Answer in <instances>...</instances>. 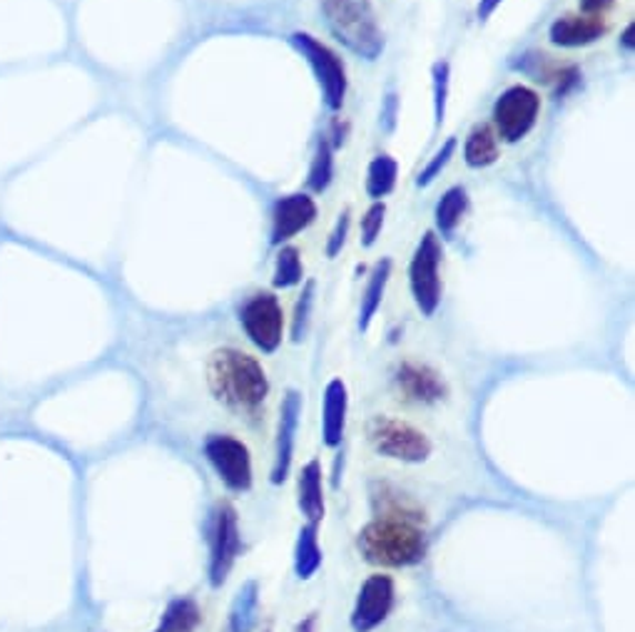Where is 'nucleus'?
Instances as JSON below:
<instances>
[{
    "label": "nucleus",
    "mask_w": 635,
    "mask_h": 632,
    "mask_svg": "<svg viewBox=\"0 0 635 632\" xmlns=\"http://www.w3.org/2000/svg\"><path fill=\"white\" fill-rule=\"evenodd\" d=\"M316 220V202L310 194H286L274 202L272 244H282L306 230Z\"/></svg>",
    "instance_id": "ddd939ff"
},
{
    "label": "nucleus",
    "mask_w": 635,
    "mask_h": 632,
    "mask_svg": "<svg viewBox=\"0 0 635 632\" xmlns=\"http://www.w3.org/2000/svg\"><path fill=\"white\" fill-rule=\"evenodd\" d=\"M442 244H439L434 232H426L419 242L416 252L409 264V287L412 297L424 317H434L439 304H442Z\"/></svg>",
    "instance_id": "39448f33"
},
{
    "label": "nucleus",
    "mask_w": 635,
    "mask_h": 632,
    "mask_svg": "<svg viewBox=\"0 0 635 632\" xmlns=\"http://www.w3.org/2000/svg\"><path fill=\"white\" fill-rule=\"evenodd\" d=\"M394 600H396V585L392 578L384 573L369 575L354 600L352 618H350L352 630L374 632L379 625L386 623L389 615H392Z\"/></svg>",
    "instance_id": "9b49d317"
},
{
    "label": "nucleus",
    "mask_w": 635,
    "mask_h": 632,
    "mask_svg": "<svg viewBox=\"0 0 635 632\" xmlns=\"http://www.w3.org/2000/svg\"><path fill=\"white\" fill-rule=\"evenodd\" d=\"M468 210V194L464 188H452L436 204V227L444 237L452 234Z\"/></svg>",
    "instance_id": "393cba45"
},
{
    "label": "nucleus",
    "mask_w": 635,
    "mask_h": 632,
    "mask_svg": "<svg viewBox=\"0 0 635 632\" xmlns=\"http://www.w3.org/2000/svg\"><path fill=\"white\" fill-rule=\"evenodd\" d=\"M374 513L376 518H399V521L424 523V508H419L406 493H399L389 485H382V491L374 493Z\"/></svg>",
    "instance_id": "aec40b11"
},
{
    "label": "nucleus",
    "mask_w": 635,
    "mask_h": 632,
    "mask_svg": "<svg viewBox=\"0 0 635 632\" xmlns=\"http://www.w3.org/2000/svg\"><path fill=\"white\" fill-rule=\"evenodd\" d=\"M541 112V98L526 86H511L504 90L494 106L496 134L504 142H521L534 130Z\"/></svg>",
    "instance_id": "1a4fd4ad"
},
{
    "label": "nucleus",
    "mask_w": 635,
    "mask_h": 632,
    "mask_svg": "<svg viewBox=\"0 0 635 632\" xmlns=\"http://www.w3.org/2000/svg\"><path fill=\"white\" fill-rule=\"evenodd\" d=\"M454 152H456V138H448V140L442 144V150H439V152L434 154V160L429 162L422 172H419V178H416L419 188H429V184H432V182L439 178V174H442V170L446 168V164L452 162Z\"/></svg>",
    "instance_id": "c85d7f7f"
},
{
    "label": "nucleus",
    "mask_w": 635,
    "mask_h": 632,
    "mask_svg": "<svg viewBox=\"0 0 635 632\" xmlns=\"http://www.w3.org/2000/svg\"><path fill=\"white\" fill-rule=\"evenodd\" d=\"M394 116H396V96H389L386 108L382 110V118H384L386 130H394Z\"/></svg>",
    "instance_id": "72a5a7b5"
},
{
    "label": "nucleus",
    "mask_w": 635,
    "mask_h": 632,
    "mask_svg": "<svg viewBox=\"0 0 635 632\" xmlns=\"http://www.w3.org/2000/svg\"><path fill=\"white\" fill-rule=\"evenodd\" d=\"M204 459L218 473V479L234 493H248L252 489V453L240 439L228 433H214L204 441Z\"/></svg>",
    "instance_id": "6e6552de"
},
{
    "label": "nucleus",
    "mask_w": 635,
    "mask_h": 632,
    "mask_svg": "<svg viewBox=\"0 0 635 632\" xmlns=\"http://www.w3.org/2000/svg\"><path fill=\"white\" fill-rule=\"evenodd\" d=\"M242 551V535L238 511L230 501L218 503L210 528V585L222 588L228 583L234 563Z\"/></svg>",
    "instance_id": "423d86ee"
},
{
    "label": "nucleus",
    "mask_w": 635,
    "mask_h": 632,
    "mask_svg": "<svg viewBox=\"0 0 635 632\" xmlns=\"http://www.w3.org/2000/svg\"><path fill=\"white\" fill-rule=\"evenodd\" d=\"M208 387L222 407L234 413H254L270 397L262 364L240 349H218L208 361Z\"/></svg>",
    "instance_id": "f257e3e1"
},
{
    "label": "nucleus",
    "mask_w": 635,
    "mask_h": 632,
    "mask_svg": "<svg viewBox=\"0 0 635 632\" xmlns=\"http://www.w3.org/2000/svg\"><path fill=\"white\" fill-rule=\"evenodd\" d=\"M320 525L306 523L300 535H296L294 545V573L300 580H310L322 568V548H320Z\"/></svg>",
    "instance_id": "a211bd4d"
},
{
    "label": "nucleus",
    "mask_w": 635,
    "mask_h": 632,
    "mask_svg": "<svg viewBox=\"0 0 635 632\" xmlns=\"http://www.w3.org/2000/svg\"><path fill=\"white\" fill-rule=\"evenodd\" d=\"M294 632H314V618H306L304 623L296 625V630H294Z\"/></svg>",
    "instance_id": "e433bc0d"
},
{
    "label": "nucleus",
    "mask_w": 635,
    "mask_h": 632,
    "mask_svg": "<svg viewBox=\"0 0 635 632\" xmlns=\"http://www.w3.org/2000/svg\"><path fill=\"white\" fill-rule=\"evenodd\" d=\"M608 23L606 18L598 16H586V13H568L558 18L556 23L551 26L548 36L553 46L561 48H583L591 46L606 36Z\"/></svg>",
    "instance_id": "2eb2a0df"
},
{
    "label": "nucleus",
    "mask_w": 635,
    "mask_h": 632,
    "mask_svg": "<svg viewBox=\"0 0 635 632\" xmlns=\"http://www.w3.org/2000/svg\"><path fill=\"white\" fill-rule=\"evenodd\" d=\"M396 387L404 393L406 401L422 403V407H432L446 399V383L436 374L432 367L416 364V361H404L396 371Z\"/></svg>",
    "instance_id": "4468645a"
},
{
    "label": "nucleus",
    "mask_w": 635,
    "mask_h": 632,
    "mask_svg": "<svg viewBox=\"0 0 635 632\" xmlns=\"http://www.w3.org/2000/svg\"><path fill=\"white\" fill-rule=\"evenodd\" d=\"M501 3H504V0H481V3H478V20H488L491 13H494V10Z\"/></svg>",
    "instance_id": "f704fd0d"
},
{
    "label": "nucleus",
    "mask_w": 635,
    "mask_h": 632,
    "mask_svg": "<svg viewBox=\"0 0 635 632\" xmlns=\"http://www.w3.org/2000/svg\"><path fill=\"white\" fill-rule=\"evenodd\" d=\"M346 411H350V391L342 379H332L324 389L322 403V441L326 449H340L346 431Z\"/></svg>",
    "instance_id": "dca6fc26"
},
{
    "label": "nucleus",
    "mask_w": 635,
    "mask_h": 632,
    "mask_svg": "<svg viewBox=\"0 0 635 632\" xmlns=\"http://www.w3.org/2000/svg\"><path fill=\"white\" fill-rule=\"evenodd\" d=\"M633 33H635V26L631 23V26L626 28V33H623V46H626V50H633V43H635Z\"/></svg>",
    "instance_id": "c9c22d12"
},
{
    "label": "nucleus",
    "mask_w": 635,
    "mask_h": 632,
    "mask_svg": "<svg viewBox=\"0 0 635 632\" xmlns=\"http://www.w3.org/2000/svg\"><path fill=\"white\" fill-rule=\"evenodd\" d=\"M244 334L264 354H274L284 337V312L280 299L272 292L254 294L240 312Z\"/></svg>",
    "instance_id": "9d476101"
},
{
    "label": "nucleus",
    "mask_w": 635,
    "mask_h": 632,
    "mask_svg": "<svg viewBox=\"0 0 635 632\" xmlns=\"http://www.w3.org/2000/svg\"><path fill=\"white\" fill-rule=\"evenodd\" d=\"M314 282H306L302 297L296 299V307H294V319H292V339L294 341H302L306 334V324H310V314H312V307H314Z\"/></svg>",
    "instance_id": "c756f323"
},
{
    "label": "nucleus",
    "mask_w": 635,
    "mask_h": 632,
    "mask_svg": "<svg viewBox=\"0 0 635 632\" xmlns=\"http://www.w3.org/2000/svg\"><path fill=\"white\" fill-rule=\"evenodd\" d=\"M258 613H260V588L252 580V583L244 585L238 598H234L230 610V630L252 632V628L258 625Z\"/></svg>",
    "instance_id": "5701e85b"
},
{
    "label": "nucleus",
    "mask_w": 635,
    "mask_h": 632,
    "mask_svg": "<svg viewBox=\"0 0 635 632\" xmlns=\"http://www.w3.org/2000/svg\"><path fill=\"white\" fill-rule=\"evenodd\" d=\"M326 26L344 48L364 60L384 53V33L369 0H322Z\"/></svg>",
    "instance_id": "7ed1b4c3"
},
{
    "label": "nucleus",
    "mask_w": 635,
    "mask_h": 632,
    "mask_svg": "<svg viewBox=\"0 0 635 632\" xmlns=\"http://www.w3.org/2000/svg\"><path fill=\"white\" fill-rule=\"evenodd\" d=\"M356 545L366 563L379 568H409L424 561L426 533L422 523L399 521V518H374L366 523Z\"/></svg>",
    "instance_id": "f03ea898"
},
{
    "label": "nucleus",
    "mask_w": 635,
    "mask_h": 632,
    "mask_svg": "<svg viewBox=\"0 0 635 632\" xmlns=\"http://www.w3.org/2000/svg\"><path fill=\"white\" fill-rule=\"evenodd\" d=\"M396 174H399L396 160L389 158V154H379L366 170V194L372 197V200L382 202L386 194L394 192Z\"/></svg>",
    "instance_id": "b1692460"
},
{
    "label": "nucleus",
    "mask_w": 635,
    "mask_h": 632,
    "mask_svg": "<svg viewBox=\"0 0 635 632\" xmlns=\"http://www.w3.org/2000/svg\"><path fill=\"white\" fill-rule=\"evenodd\" d=\"M389 277H392V259H382V262L374 267L372 277H369L366 292L362 297V307H360V329L362 331H369V327H372V321L379 312V307H382Z\"/></svg>",
    "instance_id": "412c9836"
},
{
    "label": "nucleus",
    "mask_w": 635,
    "mask_h": 632,
    "mask_svg": "<svg viewBox=\"0 0 635 632\" xmlns=\"http://www.w3.org/2000/svg\"><path fill=\"white\" fill-rule=\"evenodd\" d=\"M296 493H300V511L304 513L306 523L320 525L324 521V481H322V463L310 461L300 473V485H296Z\"/></svg>",
    "instance_id": "f3484780"
},
{
    "label": "nucleus",
    "mask_w": 635,
    "mask_h": 632,
    "mask_svg": "<svg viewBox=\"0 0 635 632\" xmlns=\"http://www.w3.org/2000/svg\"><path fill=\"white\" fill-rule=\"evenodd\" d=\"M290 40L292 46L306 58V63L312 66L316 82H320L322 88L324 106L332 112H340L346 98V70L340 56L326 48L322 40L312 38L310 33H294Z\"/></svg>",
    "instance_id": "0eeeda50"
},
{
    "label": "nucleus",
    "mask_w": 635,
    "mask_h": 632,
    "mask_svg": "<svg viewBox=\"0 0 635 632\" xmlns=\"http://www.w3.org/2000/svg\"><path fill=\"white\" fill-rule=\"evenodd\" d=\"M613 3H616V0H581V13L606 18L608 8H611Z\"/></svg>",
    "instance_id": "473e14b6"
},
{
    "label": "nucleus",
    "mask_w": 635,
    "mask_h": 632,
    "mask_svg": "<svg viewBox=\"0 0 635 632\" xmlns=\"http://www.w3.org/2000/svg\"><path fill=\"white\" fill-rule=\"evenodd\" d=\"M350 224H352L350 210H344L340 214V220H336V224H334L330 240H326V257L330 259H334L336 254L342 252V247L346 244V237H350Z\"/></svg>",
    "instance_id": "2f4dec72"
},
{
    "label": "nucleus",
    "mask_w": 635,
    "mask_h": 632,
    "mask_svg": "<svg viewBox=\"0 0 635 632\" xmlns=\"http://www.w3.org/2000/svg\"><path fill=\"white\" fill-rule=\"evenodd\" d=\"M302 419V397L300 391H286L280 409V427H276V449H274V465H272V483L280 485L286 481L294 461V443L296 431H300Z\"/></svg>",
    "instance_id": "f8f14e48"
},
{
    "label": "nucleus",
    "mask_w": 635,
    "mask_h": 632,
    "mask_svg": "<svg viewBox=\"0 0 635 632\" xmlns=\"http://www.w3.org/2000/svg\"><path fill=\"white\" fill-rule=\"evenodd\" d=\"M384 214H386L384 202H374L372 207H369V212L362 217V244L364 247H374V242L379 240V234H382V227H384Z\"/></svg>",
    "instance_id": "7c9ffc66"
},
{
    "label": "nucleus",
    "mask_w": 635,
    "mask_h": 632,
    "mask_svg": "<svg viewBox=\"0 0 635 632\" xmlns=\"http://www.w3.org/2000/svg\"><path fill=\"white\" fill-rule=\"evenodd\" d=\"M501 158L498 148V134L491 130L488 126H476L468 132L466 144H464V160L468 168L481 170L491 168Z\"/></svg>",
    "instance_id": "6ab92c4d"
},
{
    "label": "nucleus",
    "mask_w": 635,
    "mask_h": 632,
    "mask_svg": "<svg viewBox=\"0 0 635 632\" xmlns=\"http://www.w3.org/2000/svg\"><path fill=\"white\" fill-rule=\"evenodd\" d=\"M366 439L379 455L402 463H424L434 451L432 441H429L422 429L412 427L409 421L392 417L369 419Z\"/></svg>",
    "instance_id": "20e7f679"
},
{
    "label": "nucleus",
    "mask_w": 635,
    "mask_h": 632,
    "mask_svg": "<svg viewBox=\"0 0 635 632\" xmlns=\"http://www.w3.org/2000/svg\"><path fill=\"white\" fill-rule=\"evenodd\" d=\"M334 180V158H332V144L330 140H320L310 168V178H306V184H310L312 192H324L330 188Z\"/></svg>",
    "instance_id": "bb28decb"
},
{
    "label": "nucleus",
    "mask_w": 635,
    "mask_h": 632,
    "mask_svg": "<svg viewBox=\"0 0 635 632\" xmlns=\"http://www.w3.org/2000/svg\"><path fill=\"white\" fill-rule=\"evenodd\" d=\"M202 613L192 598H178L165 608L155 632H194L200 628Z\"/></svg>",
    "instance_id": "4be33fe9"
},
{
    "label": "nucleus",
    "mask_w": 635,
    "mask_h": 632,
    "mask_svg": "<svg viewBox=\"0 0 635 632\" xmlns=\"http://www.w3.org/2000/svg\"><path fill=\"white\" fill-rule=\"evenodd\" d=\"M448 82H452V68H448V63H436L434 66V120H436V128L444 126V118H446Z\"/></svg>",
    "instance_id": "cd10ccee"
},
{
    "label": "nucleus",
    "mask_w": 635,
    "mask_h": 632,
    "mask_svg": "<svg viewBox=\"0 0 635 632\" xmlns=\"http://www.w3.org/2000/svg\"><path fill=\"white\" fill-rule=\"evenodd\" d=\"M302 277H304V267H302L300 250H296V247H284L280 257H276L272 284L276 289H292L296 284H302Z\"/></svg>",
    "instance_id": "a878e982"
}]
</instances>
